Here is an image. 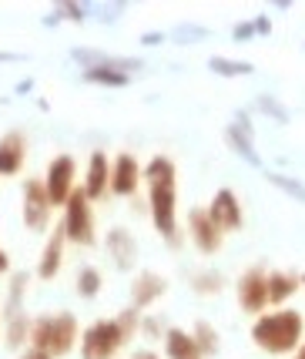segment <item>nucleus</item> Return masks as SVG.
<instances>
[{
    "instance_id": "nucleus-26",
    "label": "nucleus",
    "mask_w": 305,
    "mask_h": 359,
    "mask_svg": "<svg viewBox=\"0 0 305 359\" xmlns=\"http://www.w3.org/2000/svg\"><path fill=\"white\" fill-rule=\"evenodd\" d=\"M191 285H195V292H201V296H212V292L222 289V276L218 272H201V276L191 279Z\"/></svg>"
},
{
    "instance_id": "nucleus-7",
    "label": "nucleus",
    "mask_w": 305,
    "mask_h": 359,
    "mask_svg": "<svg viewBox=\"0 0 305 359\" xmlns=\"http://www.w3.org/2000/svg\"><path fill=\"white\" fill-rule=\"evenodd\" d=\"M50 198L44 191V178H27L24 182V225L31 232H44L50 222Z\"/></svg>"
},
{
    "instance_id": "nucleus-32",
    "label": "nucleus",
    "mask_w": 305,
    "mask_h": 359,
    "mask_svg": "<svg viewBox=\"0 0 305 359\" xmlns=\"http://www.w3.org/2000/svg\"><path fill=\"white\" fill-rule=\"evenodd\" d=\"M7 269H11V255H7V252L0 249V276H4Z\"/></svg>"
},
{
    "instance_id": "nucleus-34",
    "label": "nucleus",
    "mask_w": 305,
    "mask_h": 359,
    "mask_svg": "<svg viewBox=\"0 0 305 359\" xmlns=\"http://www.w3.org/2000/svg\"><path fill=\"white\" fill-rule=\"evenodd\" d=\"M302 285H305V276H302Z\"/></svg>"
},
{
    "instance_id": "nucleus-28",
    "label": "nucleus",
    "mask_w": 305,
    "mask_h": 359,
    "mask_svg": "<svg viewBox=\"0 0 305 359\" xmlns=\"http://www.w3.org/2000/svg\"><path fill=\"white\" fill-rule=\"evenodd\" d=\"M20 359H54L50 353H44V349H34V346H27L24 353H20Z\"/></svg>"
},
{
    "instance_id": "nucleus-25",
    "label": "nucleus",
    "mask_w": 305,
    "mask_h": 359,
    "mask_svg": "<svg viewBox=\"0 0 305 359\" xmlns=\"http://www.w3.org/2000/svg\"><path fill=\"white\" fill-rule=\"evenodd\" d=\"M269 182H272L275 188H282L285 195H292V198L305 202V185H302V182H295V178H285V175H275V172H269Z\"/></svg>"
},
{
    "instance_id": "nucleus-3",
    "label": "nucleus",
    "mask_w": 305,
    "mask_h": 359,
    "mask_svg": "<svg viewBox=\"0 0 305 359\" xmlns=\"http://www.w3.org/2000/svg\"><path fill=\"white\" fill-rule=\"evenodd\" d=\"M34 349H44L50 356H67L77 346V319L71 313H54V316H37L31 323V343Z\"/></svg>"
},
{
    "instance_id": "nucleus-23",
    "label": "nucleus",
    "mask_w": 305,
    "mask_h": 359,
    "mask_svg": "<svg viewBox=\"0 0 305 359\" xmlns=\"http://www.w3.org/2000/svg\"><path fill=\"white\" fill-rule=\"evenodd\" d=\"M191 339L198 343L201 356H212L215 349H218V336H215V329L208 326V323H198V326L191 329Z\"/></svg>"
},
{
    "instance_id": "nucleus-19",
    "label": "nucleus",
    "mask_w": 305,
    "mask_h": 359,
    "mask_svg": "<svg viewBox=\"0 0 305 359\" xmlns=\"http://www.w3.org/2000/svg\"><path fill=\"white\" fill-rule=\"evenodd\" d=\"M31 316L20 313V316H11V319H4V339H7V346H14V349H27V343H31Z\"/></svg>"
},
{
    "instance_id": "nucleus-31",
    "label": "nucleus",
    "mask_w": 305,
    "mask_h": 359,
    "mask_svg": "<svg viewBox=\"0 0 305 359\" xmlns=\"http://www.w3.org/2000/svg\"><path fill=\"white\" fill-rule=\"evenodd\" d=\"M131 359H161V356H158V353H151V349H137Z\"/></svg>"
},
{
    "instance_id": "nucleus-33",
    "label": "nucleus",
    "mask_w": 305,
    "mask_h": 359,
    "mask_svg": "<svg viewBox=\"0 0 305 359\" xmlns=\"http://www.w3.org/2000/svg\"><path fill=\"white\" fill-rule=\"evenodd\" d=\"M292 359H305V343L299 346V353H295V356H292Z\"/></svg>"
},
{
    "instance_id": "nucleus-27",
    "label": "nucleus",
    "mask_w": 305,
    "mask_h": 359,
    "mask_svg": "<svg viewBox=\"0 0 305 359\" xmlns=\"http://www.w3.org/2000/svg\"><path fill=\"white\" fill-rule=\"evenodd\" d=\"M262 111H265V114H275V118H278V121H289V114H285V111L278 108V104H275L272 97H262V104H259Z\"/></svg>"
},
{
    "instance_id": "nucleus-17",
    "label": "nucleus",
    "mask_w": 305,
    "mask_h": 359,
    "mask_svg": "<svg viewBox=\"0 0 305 359\" xmlns=\"http://www.w3.org/2000/svg\"><path fill=\"white\" fill-rule=\"evenodd\" d=\"M165 356L168 359H201L198 343L184 329H168L165 332Z\"/></svg>"
},
{
    "instance_id": "nucleus-11",
    "label": "nucleus",
    "mask_w": 305,
    "mask_h": 359,
    "mask_svg": "<svg viewBox=\"0 0 305 359\" xmlns=\"http://www.w3.org/2000/svg\"><path fill=\"white\" fill-rule=\"evenodd\" d=\"M137 185H141V165L131 155H118L111 165V191L121 198H131Z\"/></svg>"
},
{
    "instance_id": "nucleus-4",
    "label": "nucleus",
    "mask_w": 305,
    "mask_h": 359,
    "mask_svg": "<svg viewBox=\"0 0 305 359\" xmlns=\"http://www.w3.org/2000/svg\"><path fill=\"white\" fill-rule=\"evenodd\" d=\"M128 336L118 319H97L84 329V339H81V359H114L124 349Z\"/></svg>"
},
{
    "instance_id": "nucleus-9",
    "label": "nucleus",
    "mask_w": 305,
    "mask_h": 359,
    "mask_svg": "<svg viewBox=\"0 0 305 359\" xmlns=\"http://www.w3.org/2000/svg\"><path fill=\"white\" fill-rule=\"evenodd\" d=\"M188 235H191L195 249L205 252V255H215V252L222 249V232L215 229V222L208 219L205 208H191V215H188Z\"/></svg>"
},
{
    "instance_id": "nucleus-18",
    "label": "nucleus",
    "mask_w": 305,
    "mask_h": 359,
    "mask_svg": "<svg viewBox=\"0 0 305 359\" xmlns=\"http://www.w3.org/2000/svg\"><path fill=\"white\" fill-rule=\"evenodd\" d=\"M229 141H231V148L238 151V155L248 161V165H259V155H255V144H252V128H248V118L245 114H238V121L235 125H229Z\"/></svg>"
},
{
    "instance_id": "nucleus-22",
    "label": "nucleus",
    "mask_w": 305,
    "mask_h": 359,
    "mask_svg": "<svg viewBox=\"0 0 305 359\" xmlns=\"http://www.w3.org/2000/svg\"><path fill=\"white\" fill-rule=\"evenodd\" d=\"M24 289H27V272H17L14 279H11V299H7V309H4V319H11V316H20V299H24Z\"/></svg>"
},
{
    "instance_id": "nucleus-21",
    "label": "nucleus",
    "mask_w": 305,
    "mask_h": 359,
    "mask_svg": "<svg viewBox=\"0 0 305 359\" xmlns=\"http://www.w3.org/2000/svg\"><path fill=\"white\" fill-rule=\"evenodd\" d=\"M97 289H101V272L94 266H84L77 272V296L81 299H94L97 296Z\"/></svg>"
},
{
    "instance_id": "nucleus-24",
    "label": "nucleus",
    "mask_w": 305,
    "mask_h": 359,
    "mask_svg": "<svg viewBox=\"0 0 305 359\" xmlns=\"http://www.w3.org/2000/svg\"><path fill=\"white\" fill-rule=\"evenodd\" d=\"M208 67H212V71H218V74H225V78L252 74V64H245V61H225V57H212V61H208Z\"/></svg>"
},
{
    "instance_id": "nucleus-2",
    "label": "nucleus",
    "mask_w": 305,
    "mask_h": 359,
    "mask_svg": "<svg viewBox=\"0 0 305 359\" xmlns=\"http://www.w3.org/2000/svg\"><path fill=\"white\" fill-rule=\"evenodd\" d=\"M305 332V319L295 309H278V313L259 316L255 326H252V343L259 346L262 353H272V356H289L299 349Z\"/></svg>"
},
{
    "instance_id": "nucleus-29",
    "label": "nucleus",
    "mask_w": 305,
    "mask_h": 359,
    "mask_svg": "<svg viewBox=\"0 0 305 359\" xmlns=\"http://www.w3.org/2000/svg\"><path fill=\"white\" fill-rule=\"evenodd\" d=\"M255 34V24H238L235 27V41H245V37H252Z\"/></svg>"
},
{
    "instance_id": "nucleus-8",
    "label": "nucleus",
    "mask_w": 305,
    "mask_h": 359,
    "mask_svg": "<svg viewBox=\"0 0 305 359\" xmlns=\"http://www.w3.org/2000/svg\"><path fill=\"white\" fill-rule=\"evenodd\" d=\"M205 212H208V219L215 222L218 232H238L242 229V205H238L231 188H218Z\"/></svg>"
},
{
    "instance_id": "nucleus-12",
    "label": "nucleus",
    "mask_w": 305,
    "mask_h": 359,
    "mask_svg": "<svg viewBox=\"0 0 305 359\" xmlns=\"http://www.w3.org/2000/svg\"><path fill=\"white\" fill-rule=\"evenodd\" d=\"M168 292V279L158 272H137L135 285H131V309H148L151 302Z\"/></svg>"
},
{
    "instance_id": "nucleus-16",
    "label": "nucleus",
    "mask_w": 305,
    "mask_h": 359,
    "mask_svg": "<svg viewBox=\"0 0 305 359\" xmlns=\"http://www.w3.org/2000/svg\"><path fill=\"white\" fill-rule=\"evenodd\" d=\"M107 252L114 259L118 269H131L135 266V255H137V245H135V235L128 229H111L107 232Z\"/></svg>"
},
{
    "instance_id": "nucleus-15",
    "label": "nucleus",
    "mask_w": 305,
    "mask_h": 359,
    "mask_svg": "<svg viewBox=\"0 0 305 359\" xmlns=\"http://www.w3.org/2000/svg\"><path fill=\"white\" fill-rule=\"evenodd\" d=\"M64 245H67V238H64L61 229L47 238L44 252H41V262H37V276H41L44 282H50L57 272H61V266H64Z\"/></svg>"
},
{
    "instance_id": "nucleus-5",
    "label": "nucleus",
    "mask_w": 305,
    "mask_h": 359,
    "mask_svg": "<svg viewBox=\"0 0 305 359\" xmlns=\"http://www.w3.org/2000/svg\"><path fill=\"white\" fill-rule=\"evenodd\" d=\"M61 232H64V238L74 242V245H94V208L81 188H74V195L64 205Z\"/></svg>"
},
{
    "instance_id": "nucleus-20",
    "label": "nucleus",
    "mask_w": 305,
    "mask_h": 359,
    "mask_svg": "<svg viewBox=\"0 0 305 359\" xmlns=\"http://www.w3.org/2000/svg\"><path fill=\"white\" fill-rule=\"evenodd\" d=\"M299 289V279L289 276V272H272V276H265V292H269V302L278 306V302H285Z\"/></svg>"
},
{
    "instance_id": "nucleus-13",
    "label": "nucleus",
    "mask_w": 305,
    "mask_h": 359,
    "mask_svg": "<svg viewBox=\"0 0 305 359\" xmlns=\"http://www.w3.org/2000/svg\"><path fill=\"white\" fill-rule=\"evenodd\" d=\"M107 188H111V161H107L104 151H94L91 161H88V172H84V195H88V202H97L101 195H104Z\"/></svg>"
},
{
    "instance_id": "nucleus-30",
    "label": "nucleus",
    "mask_w": 305,
    "mask_h": 359,
    "mask_svg": "<svg viewBox=\"0 0 305 359\" xmlns=\"http://www.w3.org/2000/svg\"><path fill=\"white\" fill-rule=\"evenodd\" d=\"M141 329H144L148 336H158V332H161V326H158V319H144V323H141Z\"/></svg>"
},
{
    "instance_id": "nucleus-14",
    "label": "nucleus",
    "mask_w": 305,
    "mask_h": 359,
    "mask_svg": "<svg viewBox=\"0 0 305 359\" xmlns=\"http://www.w3.org/2000/svg\"><path fill=\"white\" fill-rule=\"evenodd\" d=\"M24 161H27V138L20 131H7L0 138V175L4 178L17 175L24 168Z\"/></svg>"
},
{
    "instance_id": "nucleus-10",
    "label": "nucleus",
    "mask_w": 305,
    "mask_h": 359,
    "mask_svg": "<svg viewBox=\"0 0 305 359\" xmlns=\"http://www.w3.org/2000/svg\"><path fill=\"white\" fill-rule=\"evenodd\" d=\"M269 302V292H265V272L262 269H248L242 279H238V306L245 313H262Z\"/></svg>"
},
{
    "instance_id": "nucleus-6",
    "label": "nucleus",
    "mask_w": 305,
    "mask_h": 359,
    "mask_svg": "<svg viewBox=\"0 0 305 359\" xmlns=\"http://www.w3.org/2000/svg\"><path fill=\"white\" fill-rule=\"evenodd\" d=\"M74 175H77V165L71 155H57L47 165L44 191L50 198V205H67V198L74 195Z\"/></svg>"
},
{
    "instance_id": "nucleus-35",
    "label": "nucleus",
    "mask_w": 305,
    "mask_h": 359,
    "mask_svg": "<svg viewBox=\"0 0 305 359\" xmlns=\"http://www.w3.org/2000/svg\"><path fill=\"white\" fill-rule=\"evenodd\" d=\"M0 57H7V54H0Z\"/></svg>"
},
{
    "instance_id": "nucleus-1",
    "label": "nucleus",
    "mask_w": 305,
    "mask_h": 359,
    "mask_svg": "<svg viewBox=\"0 0 305 359\" xmlns=\"http://www.w3.org/2000/svg\"><path fill=\"white\" fill-rule=\"evenodd\" d=\"M141 178L148 182V191H151L154 229L165 235L168 242H178V222H175V208H178V198H175V161L165 155H154L141 168Z\"/></svg>"
}]
</instances>
